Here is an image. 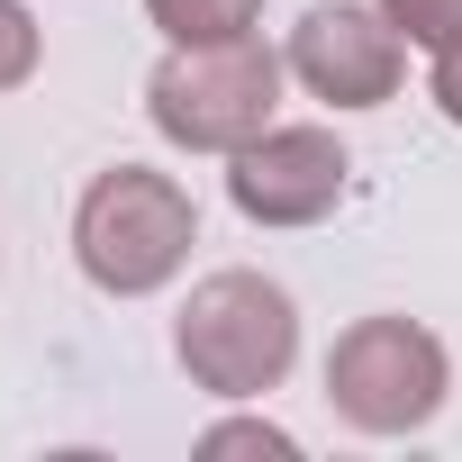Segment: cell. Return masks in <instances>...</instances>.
I'll use <instances>...</instances> for the list:
<instances>
[{
	"label": "cell",
	"instance_id": "1",
	"mask_svg": "<svg viewBox=\"0 0 462 462\" xmlns=\"http://www.w3.org/2000/svg\"><path fill=\"white\" fill-rule=\"evenodd\" d=\"M190 245H199V208H190V190L172 172H154V163L91 172V190L73 208V254H82L91 291L145 300V291H163L190 263Z\"/></svg>",
	"mask_w": 462,
	"mask_h": 462
},
{
	"label": "cell",
	"instance_id": "2",
	"mask_svg": "<svg viewBox=\"0 0 462 462\" xmlns=\"http://www.w3.org/2000/svg\"><path fill=\"white\" fill-rule=\"evenodd\" d=\"M172 354L208 399H263L300 363V309L263 273H208L172 318Z\"/></svg>",
	"mask_w": 462,
	"mask_h": 462
},
{
	"label": "cell",
	"instance_id": "3",
	"mask_svg": "<svg viewBox=\"0 0 462 462\" xmlns=\"http://www.w3.org/2000/svg\"><path fill=\"white\" fill-rule=\"evenodd\" d=\"M282 73H291V55H273L263 37L172 46V55L145 73V118H154L181 154H236V145H254V136L273 127Z\"/></svg>",
	"mask_w": 462,
	"mask_h": 462
},
{
	"label": "cell",
	"instance_id": "4",
	"mask_svg": "<svg viewBox=\"0 0 462 462\" xmlns=\"http://www.w3.org/2000/svg\"><path fill=\"white\" fill-rule=\"evenodd\" d=\"M327 399L354 435H417L453 399V363L417 318H354L327 345Z\"/></svg>",
	"mask_w": 462,
	"mask_h": 462
},
{
	"label": "cell",
	"instance_id": "5",
	"mask_svg": "<svg viewBox=\"0 0 462 462\" xmlns=\"http://www.w3.org/2000/svg\"><path fill=\"white\" fill-rule=\"evenodd\" d=\"M354 154L336 145V127H263L254 145L226 154V199H236L254 226H318L345 199Z\"/></svg>",
	"mask_w": 462,
	"mask_h": 462
},
{
	"label": "cell",
	"instance_id": "6",
	"mask_svg": "<svg viewBox=\"0 0 462 462\" xmlns=\"http://www.w3.org/2000/svg\"><path fill=\"white\" fill-rule=\"evenodd\" d=\"M291 73L336 109H381L408 73V37L381 19V0H318L291 28Z\"/></svg>",
	"mask_w": 462,
	"mask_h": 462
},
{
	"label": "cell",
	"instance_id": "7",
	"mask_svg": "<svg viewBox=\"0 0 462 462\" xmlns=\"http://www.w3.org/2000/svg\"><path fill=\"white\" fill-rule=\"evenodd\" d=\"M145 19L172 46H236V37H254L263 0H145Z\"/></svg>",
	"mask_w": 462,
	"mask_h": 462
},
{
	"label": "cell",
	"instance_id": "8",
	"mask_svg": "<svg viewBox=\"0 0 462 462\" xmlns=\"http://www.w3.org/2000/svg\"><path fill=\"white\" fill-rule=\"evenodd\" d=\"M381 19H390L408 46H426V55H435V46H453V37H462V0H381Z\"/></svg>",
	"mask_w": 462,
	"mask_h": 462
},
{
	"label": "cell",
	"instance_id": "9",
	"mask_svg": "<svg viewBox=\"0 0 462 462\" xmlns=\"http://www.w3.org/2000/svg\"><path fill=\"white\" fill-rule=\"evenodd\" d=\"M37 73V19H28V0H0V91H19Z\"/></svg>",
	"mask_w": 462,
	"mask_h": 462
},
{
	"label": "cell",
	"instance_id": "10",
	"mask_svg": "<svg viewBox=\"0 0 462 462\" xmlns=\"http://www.w3.org/2000/svg\"><path fill=\"white\" fill-rule=\"evenodd\" d=\"M199 453H300V435H282V426H254V417H236V426H208V435H199Z\"/></svg>",
	"mask_w": 462,
	"mask_h": 462
},
{
	"label": "cell",
	"instance_id": "11",
	"mask_svg": "<svg viewBox=\"0 0 462 462\" xmlns=\"http://www.w3.org/2000/svg\"><path fill=\"white\" fill-rule=\"evenodd\" d=\"M426 91H435V109L462 127V37H453V46H435V73H426Z\"/></svg>",
	"mask_w": 462,
	"mask_h": 462
}]
</instances>
